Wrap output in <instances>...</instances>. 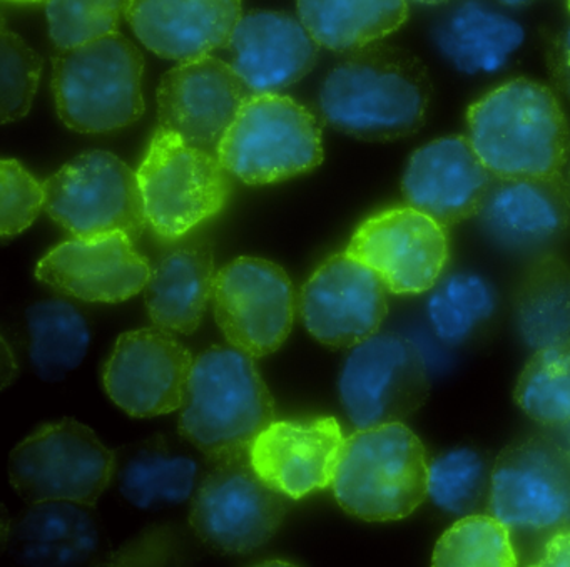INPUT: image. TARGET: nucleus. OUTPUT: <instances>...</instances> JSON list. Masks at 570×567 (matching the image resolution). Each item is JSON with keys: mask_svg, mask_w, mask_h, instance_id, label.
Returning <instances> with one entry per match:
<instances>
[{"mask_svg": "<svg viewBox=\"0 0 570 567\" xmlns=\"http://www.w3.org/2000/svg\"><path fill=\"white\" fill-rule=\"evenodd\" d=\"M8 542L11 556L26 566H79L101 553L105 532L92 506L45 500L19 514Z\"/></svg>", "mask_w": 570, "mask_h": 567, "instance_id": "24", "label": "nucleus"}, {"mask_svg": "<svg viewBox=\"0 0 570 567\" xmlns=\"http://www.w3.org/2000/svg\"><path fill=\"white\" fill-rule=\"evenodd\" d=\"M432 98L425 66L400 48L346 52L323 79L318 108L336 131L363 141H395L422 128Z\"/></svg>", "mask_w": 570, "mask_h": 567, "instance_id": "1", "label": "nucleus"}, {"mask_svg": "<svg viewBox=\"0 0 570 567\" xmlns=\"http://www.w3.org/2000/svg\"><path fill=\"white\" fill-rule=\"evenodd\" d=\"M198 460L176 456L165 446L139 447L118 472L119 493L142 510L181 506L193 500L199 487Z\"/></svg>", "mask_w": 570, "mask_h": 567, "instance_id": "29", "label": "nucleus"}, {"mask_svg": "<svg viewBox=\"0 0 570 567\" xmlns=\"http://www.w3.org/2000/svg\"><path fill=\"white\" fill-rule=\"evenodd\" d=\"M493 182L466 136H445L413 153L402 193L406 205L449 228L479 215Z\"/></svg>", "mask_w": 570, "mask_h": 567, "instance_id": "21", "label": "nucleus"}, {"mask_svg": "<svg viewBox=\"0 0 570 567\" xmlns=\"http://www.w3.org/2000/svg\"><path fill=\"white\" fill-rule=\"evenodd\" d=\"M476 218L500 248L542 255L570 236V182L560 173L495 178Z\"/></svg>", "mask_w": 570, "mask_h": 567, "instance_id": "20", "label": "nucleus"}, {"mask_svg": "<svg viewBox=\"0 0 570 567\" xmlns=\"http://www.w3.org/2000/svg\"><path fill=\"white\" fill-rule=\"evenodd\" d=\"M429 457L403 422L356 429L333 479L336 502L366 522L405 519L429 499Z\"/></svg>", "mask_w": 570, "mask_h": 567, "instance_id": "4", "label": "nucleus"}, {"mask_svg": "<svg viewBox=\"0 0 570 567\" xmlns=\"http://www.w3.org/2000/svg\"><path fill=\"white\" fill-rule=\"evenodd\" d=\"M389 290L348 252L315 270L299 293V315L309 335L332 349H353L379 333L389 313Z\"/></svg>", "mask_w": 570, "mask_h": 567, "instance_id": "15", "label": "nucleus"}, {"mask_svg": "<svg viewBox=\"0 0 570 567\" xmlns=\"http://www.w3.org/2000/svg\"><path fill=\"white\" fill-rule=\"evenodd\" d=\"M249 96L245 82L223 59L203 56L179 62L159 82V128L216 153Z\"/></svg>", "mask_w": 570, "mask_h": 567, "instance_id": "17", "label": "nucleus"}, {"mask_svg": "<svg viewBox=\"0 0 570 567\" xmlns=\"http://www.w3.org/2000/svg\"><path fill=\"white\" fill-rule=\"evenodd\" d=\"M523 41L522 25L485 0H460L433 28L440 55L469 76L502 71Z\"/></svg>", "mask_w": 570, "mask_h": 567, "instance_id": "26", "label": "nucleus"}, {"mask_svg": "<svg viewBox=\"0 0 570 567\" xmlns=\"http://www.w3.org/2000/svg\"><path fill=\"white\" fill-rule=\"evenodd\" d=\"M149 275L151 265L126 233L72 236L51 250L36 268L39 282L91 303L126 302L142 293Z\"/></svg>", "mask_w": 570, "mask_h": 567, "instance_id": "18", "label": "nucleus"}, {"mask_svg": "<svg viewBox=\"0 0 570 567\" xmlns=\"http://www.w3.org/2000/svg\"><path fill=\"white\" fill-rule=\"evenodd\" d=\"M283 497L253 470L248 456L216 460L193 497L189 522L216 553L243 556L278 532L286 516Z\"/></svg>", "mask_w": 570, "mask_h": 567, "instance_id": "10", "label": "nucleus"}, {"mask_svg": "<svg viewBox=\"0 0 570 567\" xmlns=\"http://www.w3.org/2000/svg\"><path fill=\"white\" fill-rule=\"evenodd\" d=\"M216 155L232 178L249 186L273 185L322 165V129L315 116L288 96L252 95Z\"/></svg>", "mask_w": 570, "mask_h": 567, "instance_id": "6", "label": "nucleus"}, {"mask_svg": "<svg viewBox=\"0 0 570 567\" xmlns=\"http://www.w3.org/2000/svg\"><path fill=\"white\" fill-rule=\"evenodd\" d=\"M466 138L495 178H533L562 172L570 128L552 89L512 79L473 102Z\"/></svg>", "mask_w": 570, "mask_h": 567, "instance_id": "2", "label": "nucleus"}, {"mask_svg": "<svg viewBox=\"0 0 570 567\" xmlns=\"http://www.w3.org/2000/svg\"><path fill=\"white\" fill-rule=\"evenodd\" d=\"M215 256L203 243L173 248L151 266L145 303L153 325L175 335H191L213 300Z\"/></svg>", "mask_w": 570, "mask_h": 567, "instance_id": "25", "label": "nucleus"}, {"mask_svg": "<svg viewBox=\"0 0 570 567\" xmlns=\"http://www.w3.org/2000/svg\"><path fill=\"white\" fill-rule=\"evenodd\" d=\"M515 402L533 422L560 429L570 420V343L535 350L520 373Z\"/></svg>", "mask_w": 570, "mask_h": 567, "instance_id": "32", "label": "nucleus"}, {"mask_svg": "<svg viewBox=\"0 0 570 567\" xmlns=\"http://www.w3.org/2000/svg\"><path fill=\"white\" fill-rule=\"evenodd\" d=\"M560 439H562V443L566 447H569L570 449V420L567 423H563L562 427H560Z\"/></svg>", "mask_w": 570, "mask_h": 567, "instance_id": "41", "label": "nucleus"}, {"mask_svg": "<svg viewBox=\"0 0 570 567\" xmlns=\"http://www.w3.org/2000/svg\"><path fill=\"white\" fill-rule=\"evenodd\" d=\"M532 566L570 567V527L550 534Z\"/></svg>", "mask_w": 570, "mask_h": 567, "instance_id": "39", "label": "nucleus"}, {"mask_svg": "<svg viewBox=\"0 0 570 567\" xmlns=\"http://www.w3.org/2000/svg\"><path fill=\"white\" fill-rule=\"evenodd\" d=\"M131 0H48L49 38L59 51L116 35Z\"/></svg>", "mask_w": 570, "mask_h": 567, "instance_id": "35", "label": "nucleus"}, {"mask_svg": "<svg viewBox=\"0 0 570 567\" xmlns=\"http://www.w3.org/2000/svg\"><path fill=\"white\" fill-rule=\"evenodd\" d=\"M226 51L252 95H282L315 68L320 45L299 18L255 11L239 19Z\"/></svg>", "mask_w": 570, "mask_h": 567, "instance_id": "22", "label": "nucleus"}, {"mask_svg": "<svg viewBox=\"0 0 570 567\" xmlns=\"http://www.w3.org/2000/svg\"><path fill=\"white\" fill-rule=\"evenodd\" d=\"M413 2H416V4H423V6H440V4H446V2H452V0H413Z\"/></svg>", "mask_w": 570, "mask_h": 567, "instance_id": "42", "label": "nucleus"}, {"mask_svg": "<svg viewBox=\"0 0 570 567\" xmlns=\"http://www.w3.org/2000/svg\"><path fill=\"white\" fill-rule=\"evenodd\" d=\"M243 0H131L128 22L159 58L185 62L226 48Z\"/></svg>", "mask_w": 570, "mask_h": 567, "instance_id": "23", "label": "nucleus"}, {"mask_svg": "<svg viewBox=\"0 0 570 567\" xmlns=\"http://www.w3.org/2000/svg\"><path fill=\"white\" fill-rule=\"evenodd\" d=\"M433 566L513 567L519 564L512 530L492 514L460 517L435 544Z\"/></svg>", "mask_w": 570, "mask_h": 567, "instance_id": "33", "label": "nucleus"}, {"mask_svg": "<svg viewBox=\"0 0 570 567\" xmlns=\"http://www.w3.org/2000/svg\"><path fill=\"white\" fill-rule=\"evenodd\" d=\"M213 312L229 345L263 359L282 349L295 322V292L285 270L242 256L216 273Z\"/></svg>", "mask_w": 570, "mask_h": 567, "instance_id": "13", "label": "nucleus"}, {"mask_svg": "<svg viewBox=\"0 0 570 567\" xmlns=\"http://www.w3.org/2000/svg\"><path fill=\"white\" fill-rule=\"evenodd\" d=\"M42 61L28 42L9 31L6 22L0 29V121H19L31 111Z\"/></svg>", "mask_w": 570, "mask_h": 567, "instance_id": "36", "label": "nucleus"}, {"mask_svg": "<svg viewBox=\"0 0 570 567\" xmlns=\"http://www.w3.org/2000/svg\"><path fill=\"white\" fill-rule=\"evenodd\" d=\"M4 2H12V4H46L48 0H4Z\"/></svg>", "mask_w": 570, "mask_h": 567, "instance_id": "43", "label": "nucleus"}, {"mask_svg": "<svg viewBox=\"0 0 570 567\" xmlns=\"http://www.w3.org/2000/svg\"><path fill=\"white\" fill-rule=\"evenodd\" d=\"M547 62L553 82L570 101V25L550 41Z\"/></svg>", "mask_w": 570, "mask_h": 567, "instance_id": "38", "label": "nucleus"}, {"mask_svg": "<svg viewBox=\"0 0 570 567\" xmlns=\"http://www.w3.org/2000/svg\"><path fill=\"white\" fill-rule=\"evenodd\" d=\"M490 477L485 459L472 449H455L429 466V499L453 516L476 514L489 507Z\"/></svg>", "mask_w": 570, "mask_h": 567, "instance_id": "34", "label": "nucleus"}, {"mask_svg": "<svg viewBox=\"0 0 570 567\" xmlns=\"http://www.w3.org/2000/svg\"><path fill=\"white\" fill-rule=\"evenodd\" d=\"M489 512L512 532L570 527V449L549 437L512 443L497 457Z\"/></svg>", "mask_w": 570, "mask_h": 567, "instance_id": "12", "label": "nucleus"}, {"mask_svg": "<svg viewBox=\"0 0 570 567\" xmlns=\"http://www.w3.org/2000/svg\"><path fill=\"white\" fill-rule=\"evenodd\" d=\"M29 359L46 382H61L78 369L91 345V329L66 300L51 299L28 310Z\"/></svg>", "mask_w": 570, "mask_h": 567, "instance_id": "30", "label": "nucleus"}, {"mask_svg": "<svg viewBox=\"0 0 570 567\" xmlns=\"http://www.w3.org/2000/svg\"><path fill=\"white\" fill-rule=\"evenodd\" d=\"M497 309L493 286L475 273H452L436 283L426 302L435 335L446 345H460L492 319Z\"/></svg>", "mask_w": 570, "mask_h": 567, "instance_id": "31", "label": "nucleus"}, {"mask_svg": "<svg viewBox=\"0 0 570 567\" xmlns=\"http://www.w3.org/2000/svg\"><path fill=\"white\" fill-rule=\"evenodd\" d=\"M145 58L125 36L66 49L55 59L52 92L59 118L82 135H108L145 115Z\"/></svg>", "mask_w": 570, "mask_h": 567, "instance_id": "5", "label": "nucleus"}, {"mask_svg": "<svg viewBox=\"0 0 570 567\" xmlns=\"http://www.w3.org/2000/svg\"><path fill=\"white\" fill-rule=\"evenodd\" d=\"M299 21L320 48L358 51L405 25L406 0H298Z\"/></svg>", "mask_w": 570, "mask_h": 567, "instance_id": "27", "label": "nucleus"}, {"mask_svg": "<svg viewBox=\"0 0 570 567\" xmlns=\"http://www.w3.org/2000/svg\"><path fill=\"white\" fill-rule=\"evenodd\" d=\"M45 212L78 238L145 232V206L138 173L109 151H89L71 159L45 183Z\"/></svg>", "mask_w": 570, "mask_h": 567, "instance_id": "9", "label": "nucleus"}, {"mask_svg": "<svg viewBox=\"0 0 570 567\" xmlns=\"http://www.w3.org/2000/svg\"><path fill=\"white\" fill-rule=\"evenodd\" d=\"M429 390L422 352L395 333H375L353 346L338 379L340 402L355 429L403 422Z\"/></svg>", "mask_w": 570, "mask_h": 567, "instance_id": "11", "label": "nucleus"}, {"mask_svg": "<svg viewBox=\"0 0 570 567\" xmlns=\"http://www.w3.org/2000/svg\"><path fill=\"white\" fill-rule=\"evenodd\" d=\"M116 470L115 452L72 419L42 426L9 457V480L29 504L72 500L95 507Z\"/></svg>", "mask_w": 570, "mask_h": 567, "instance_id": "8", "label": "nucleus"}, {"mask_svg": "<svg viewBox=\"0 0 570 567\" xmlns=\"http://www.w3.org/2000/svg\"><path fill=\"white\" fill-rule=\"evenodd\" d=\"M567 8H569V12H570V0H567Z\"/></svg>", "mask_w": 570, "mask_h": 567, "instance_id": "44", "label": "nucleus"}, {"mask_svg": "<svg viewBox=\"0 0 570 567\" xmlns=\"http://www.w3.org/2000/svg\"><path fill=\"white\" fill-rule=\"evenodd\" d=\"M346 252L365 263L393 295L432 292L450 258L442 223L413 206L383 209L353 233Z\"/></svg>", "mask_w": 570, "mask_h": 567, "instance_id": "14", "label": "nucleus"}, {"mask_svg": "<svg viewBox=\"0 0 570 567\" xmlns=\"http://www.w3.org/2000/svg\"><path fill=\"white\" fill-rule=\"evenodd\" d=\"M229 178L216 153L158 126L138 169L149 228L166 242H178L222 213L232 192Z\"/></svg>", "mask_w": 570, "mask_h": 567, "instance_id": "7", "label": "nucleus"}, {"mask_svg": "<svg viewBox=\"0 0 570 567\" xmlns=\"http://www.w3.org/2000/svg\"><path fill=\"white\" fill-rule=\"evenodd\" d=\"M517 332L533 350L570 343V266L553 255L539 256L513 299Z\"/></svg>", "mask_w": 570, "mask_h": 567, "instance_id": "28", "label": "nucleus"}, {"mask_svg": "<svg viewBox=\"0 0 570 567\" xmlns=\"http://www.w3.org/2000/svg\"><path fill=\"white\" fill-rule=\"evenodd\" d=\"M45 185L38 182L21 163L4 159L0 163V236L14 238L29 228L45 209Z\"/></svg>", "mask_w": 570, "mask_h": 567, "instance_id": "37", "label": "nucleus"}, {"mask_svg": "<svg viewBox=\"0 0 570 567\" xmlns=\"http://www.w3.org/2000/svg\"><path fill=\"white\" fill-rule=\"evenodd\" d=\"M189 350L175 333L151 326L122 333L102 370L109 399L136 419L166 416L185 403Z\"/></svg>", "mask_w": 570, "mask_h": 567, "instance_id": "16", "label": "nucleus"}, {"mask_svg": "<svg viewBox=\"0 0 570 567\" xmlns=\"http://www.w3.org/2000/svg\"><path fill=\"white\" fill-rule=\"evenodd\" d=\"M275 420V399L255 359L235 346H212L193 363L179 433L215 460L248 456Z\"/></svg>", "mask_w": 570, "mask_h": 567, "instance_id": "3", "label": "nucleus"}, {"mask_svg": "<svg viewBox=\"0 0 570 567\" xmlns=\"http://www.w3.org/2000/svg\"><path fill=\"white\" fill-rule=\"evenodd\" d=\"M346 437L335 417L273 420L249 447L253 470L288 499L332 487Z\"/></svg>", "mask_w": 570, "mask_h": 567, "instance_id": "19", "label": "nucleus"}, {"mask_svg": "<svg viewBox=\"0 0 570 567\" xmlns=\"http://www.w3.org/2000/svg\"><path fill=\"white\" fill-rule=\"evenodd\" d=\"M497 2H499V4L505 6V8L519 9L533 4V2H537V0H497Z\"/></svg>", "mask_w": 570, "mask_h": 567, "instance_id": "40", "label": "nucleus"}]
</instances>
